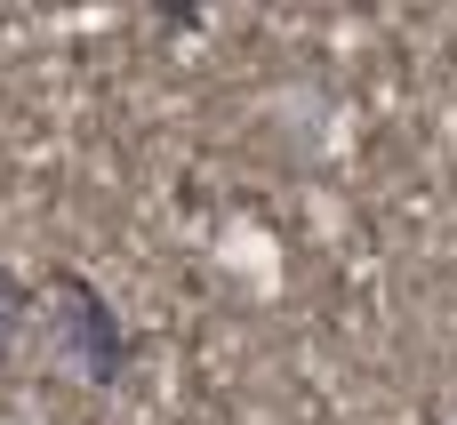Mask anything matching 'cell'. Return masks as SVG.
<instances>
[{"label":"cell","mask_w":457,"mask_h":425,"mask_svg":"<svg viewBox=\"0 0 457 425\" xmlns=\"http://www.w3.org/2000/svg\"><path fill=\"white\" fill-rule=\"evenodd\" d=\"M40 321H48V354H56L80 386H120L137 338H129V321L112 313V297H104L88 273L56 265V273L40 281Z\"/></svg>","instance_id":"cell-1"}]
</instances>
